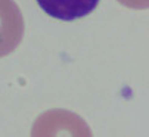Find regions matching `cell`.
I'll return each mask as SVG.
<instances>
[{
    "instance_id": "obj_4",
    "label": "cell",
    "mask_w": 149,
    "mask_h": 137,
    "mask_svg": "<svg viewBox=\"0 0 149 137\" xmlns=\"http://www.w3.org/2000/svg\"><path fill=\"white\" fill-rule=\"evenodd\" d=\"M118 2L130 9H148L149 8V0H118Z\"/></svg>"
},
{
    "instance_id": "obj_1",
    "label": "cell",
    "mask_w": 149,
    "mask_h": 137,
    "mask_svg": "<svg viewBox=\"0 0 149 137\" xmlns=\"http://www.w3.org/2000/svg\"><path fill=\"white\" fill-rule=\"evenodd\" d=\"M34 136H92L87 124L78 115L67 111H49L43 113L33 127Z\"/></svg>"
},
{
    "instance_id": "obj_2",
    "label": "cell",
    "mask_w": 149,
    "mask_h": 137,
    "mask_svg": "<svg viewBox=\"0 0 149 137\" xmlns=\"http://www.w3.org/2000/svg\"><path fill=\"white\" fill-rule=\"evenodd\" d=\"M24 18L13 0H0V58L10 55L24 37Z\"/></svg>"
},
{
    "instance_id": "obj_3",
    "label": "cell",
    "mask_w": 149,
    "mask_h": 137,
    "mask_svg": "<svg viewBox=\"0 0 149 137\" xmlns=\"http://www.w3.org/2000/svg\"><path fill=\"white\" fill-rule=\"evenodd\" d=\"M41 10L61 21H74L95 10L99 0H37Z\"/></svg>"
}]
</instances>
